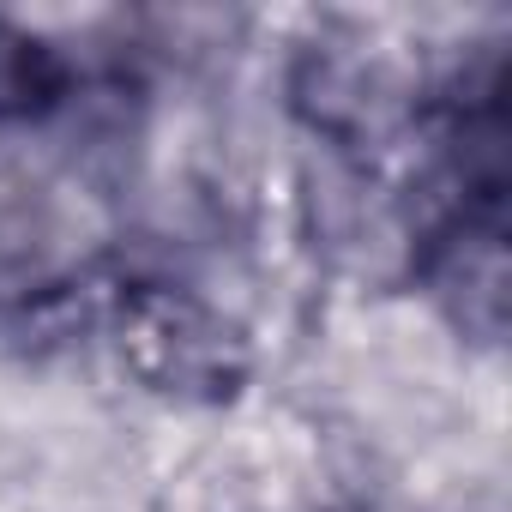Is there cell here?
Here are the masks:
<instances>
[{"mask_svg": "<svg viewBox=\"0 0 512 512\" xmlns=\"http://www.w3.org/2000/svg\"><path fill=\"white\" fill-rule=\"evenodd\" d=\"M121 350L133 356V368L151 386L169 392H229V380L241 374V350L235 332L193 296L169 290V284H139L133 296H121Z\"/></svg>", "mask_w": 512, "mask_h": 512, "instance_id": "obj_1", "label": "cell"}, {"mask_svg": "<svg viewBox=\"0 0 512 512\" xmlns=\"http://www.w3.org/2000/svg\"><path fill=\"white\" fill-rule=\"evenodd\" d=\"M73 85H79V67L55 37L0 19V127L49 121L73 97Z\"/></svg>", "mask_w": 512, "mask_h": 512, "instance_id": "obj_2", "label": "cell"}]
</instances>
